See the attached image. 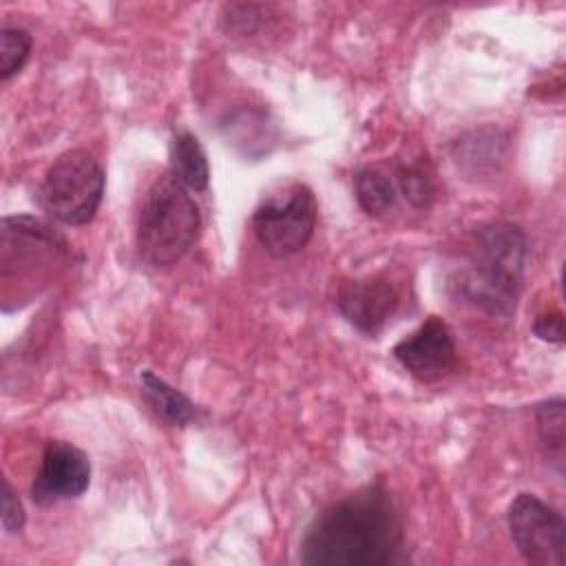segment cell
I'll return each instance as SVG.
<instances>
[{
    "label": "cell",
    "instance_id": "7",
    "mask_svg": "<svg viewBox=\"0 0 566 566\" xmlns=\"http://www.w3.org/2000/svg\"><path fill=\"white\" fill-rule=\"evenodd\" d=\"M91 482V462L86 453L69 442H49L35 480L31 484V497L40 506H51L64 500L80 497Z\"/></svg>",
    "mask_w": 566,
    "mask_h": 566
},
{
    "label": "cell",
    "instance_id": "10",
    "mask_svg": "<svg viewBox=\"0 0 566 566\" xmlns=\"http://www.w3.org/2000/svg\"><path fill=\"white\" fill-rule=\"evenodd\" d=\"M142 396L153 413L168 427H186L195 420L197 407L166 380L157 378L153 371H142L139 376Z\"/></svg>",
    "mask_w": 566,
    "mask_h": 566
},
{
    "label": "cell",
    "instance_id": "16",
    "mask_svg": "<svg viewBox=\"0 0 566 566\" xmlns=\"http://www.w3.org/2000/svg\"><path fill=\"white\" fill-rule=\"evenodd\" d=\"M2 526L7 533H20L24 526V509L9 480H2Z\"/></svg>",
    "mask_w": 566,
    "mask_h": 566
},
{
    "label": "cell",
    "instance_id": "2",
    "mask_svg": "<svg viewBox=\"0 0 566 566\" xmlns=\"http://www.w3.org/2000/svg\"><path fill=\"white\" fill-rule=\"evenodd\" d=\"M526 261L524 232L513 223H491L478 230L475 256L451 283L458 296L489 314L515 312Z\"/></svg>",
    "mask_w": 566,
    "mask_h": 566
},
{
    "label": "cell",
    "instance_id": "14",
    "mask_svg": "<svg viewBox=\"0 0 566 566\" xmlns=\"http://www.w3.org/2000/svg\"><path fill=\"white\" fill-rule=\"evenodd\" d=\"M31 53V35L24 29L0 31V77L9 80L15 75Z\"/></svg>",
    "mask_w": 566,
    "mask_h": 566
},
{
    "label": "cell",
    "instance_id": "15",
    "mask_svg": "<svg viewBox=\"0 0 566 566\" xmlns=\"http://www.w3.org/2000/svg\"><path fill=\"white\" fill-rule=\"evenodd\" d=\"M400 190L416 208H427L433 199V184L420 166H411L400 175Z\"/></svg>",
    "mask_w": 566,
    "mask_h": 566
},
{
    "label": "cell",
    "instance_id": "3",
    "mask_svg": "<svg viewBox=\"0 0 566 566\" xmlns=\"http://www.w3.org/2000/svg\"><path fill=\"white\" fill-rule=\"evenodd\" d=\"M199 208L172 172L159 177L137 217V252L155 268L177 263L197 241Z\"/></svg>",
    "mask_w": 566,
    "mask_h": 566
},
{
    "label": "cell",
    "instance_id": "1",
    "mask_svg": "<svg viewBox=\"0 0 566 566\" xmlns=\"http://www.w3.org/2000/svg\"><path fill=\"white\" fill-rule=\"evenodd\" d=\"M402 524L389 493L367 486L327 506L307 528L301 559L312 566H387L400 559Z\"/></svg>",
    "mask_w": 566,
    "mask_h": 566
},
{
    "label": "cell",
    "instance_id": "13",
    "mask_svg": "<svg viewBox=\"0 0 566 566\" xmlns=\"http://www.w3.org/2000/svg\"><path fill=\"white\" fill-rule=\"evenodd\" d=\"M564 431H566L564 400L555 398V400L542 402L537 407V433H539L546 458L557 464V471H562V464H564Z\"/></svg>",
    "mask_w": 566,
    "mask_h": 566
},
{
    "label": "cell",
    "instance_id": "12",
    "mask_svg": "<svg viewBox=\"0 0 566 566\" xmlns=\"http://www.w3.org/2000/svg\"><path fill=\"white\" fill-rule=\"evenodd\" d=\"M354 192H356L358 206L371 217L387 214L396 203L394 184L389 181V177L385 172L374 170V168H365V170L356 172Z\"/></svg>",
    "mask_w": 566,
    "mask_h": 566
},
{
    "label": "cell",
    "instance_id": "11",
    "mask_svg": "<svg viewBox=\"0 0 566 566\" xmlns=\"http://www.w3.org/2000/svg\"><path fill=\"white\" fill-rule=\"evenodd\" d=\"M170 166H172V177L188 190L201 192L208 188V181H210L208 157L192 133L184 130L175 135L172 148H170Z\"/></svg>",
    "mask_w": 566,
    "mask_h": 566
},
{
    "label": "cell",
    "instance_id": "6",
    "mask_svg": "<svg viewBox=\"0 0 566 566\" xmlns=\"http://www.w3.org/2000/svg\"><path fill=\"white\" fill-rule=\"evenodd\" d=\"M509 531L531 564L562 566L566 546V524L562 513L533 493H520L509 506Z\"/></svg>",
    "mask_w": 566,
    "mask_h": 566
},
{
    "label": "cell",
    "instance_id": "5",
    "mask_svg": "<svg viewBox=\"0 0 566 566\" xmlns=\"http://www.w3.org/2000/svg\"><path fill=\"white\" fill-rule=\"evenodd\" d=\"M316 214L314 192L303 184H287L259 203L252 214V230L268 254L283 259L307 245Z\"/></svg>",
    "mask_w": 566,
    "mask_h": 566
},
{
    "label": "cell",
    "instance_id": "4",
    "mask_svg": "<svg viewBox=\"0 0 566 566\" xmlns=\"http://www.w3.org/2000/svg\"><path fill=\"white\" fill-rule=\"evenodd\" d=\"M104 197V170L99 161L82 148L62 153L44 172L38 190L40 208L60 223H88Z\"/></svg>",
    "mask_w": 566,
    "mask_h": 566
},
{
    "label": "cell",
    "instance_id": "9",
    "mask_svg": "<svg viewBox=\"0 0 566 566\" xmlns=\"http://www.w3.org/2000/svg\"><path fill=\"white\" fill-rule=\"evenodd\" d=\"M336 307L358 332L374 336L398 307V292L385 276L349 279L338 287Z\"/></svg>",
    "mask_w": 566,
    "mask_h": 566
},
{
    "label": "cell",
    "instance_id": "17",
    "mask_svg": "<svg viewBox=\"0 0 566 566\" xmlns=\"http://www.w3.org/2000/svg\"><path fill=\"white\" fill-rule=\"evenodd\" d=\"M533 332L537 338L548 343H562L564 340V318L562 312H546L539 314L533 323Z\"/></svg>",
    "mask_w": 566,
    "mask_h": 566
},
{
    "label": "cell",
    "instance_id": "8",
    "mask_svg": "<svg viewBox=\"0 0 566 566\" xmlns=\"http://www.w3.org/2000/svg\"><path fill=\"white\" fill-rule=\"evenodd\" d=\"M394 358L418 380L436 382L455 369V343L449 325L429 316L411 336L394 347Z\"/></svg>",
    "mask_w": 566,
    "mask_h": 566
}]
</instances>
